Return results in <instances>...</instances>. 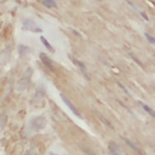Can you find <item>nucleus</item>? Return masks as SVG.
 Instances as JSON below:
<instances>
[{"label": "nucleus", "instance_id": "nucleus-1", "mask_svg": "<svg viewBox=\"0 0 155 155\" xmlns=\"http://www.w3.org/2000/svg\"><path fill=\"white\" fill-rule=\"evenodd\" d=\"M30 125V128L34 130V131H41L45 126H46V119L44 115H40V116H35L30 120L29 122Z\"/></svg>", "mask_w": 155, "mask_h": 155}, {"label": "nucleus", "instance_id": "nucleus-2", "mask_svg": "<svg viewBox=\"0 0 155 155\" xmlns=\"http://www.w3.org/2000/svg\"><path fill=\"white\" fill-rule=\"evenodd\" d=\"M61 98H62V101L64 102V104H65V105H67V107H68V108H69V109L71 110V113H73L74 115H76L78 117L82 119V116H81L80 111H79V110H78V109H76V108L74 107V104H73V103H71V102H70V101H69V99H68V98H67L65 96H63V94H62V96H61Z\"/></svg>", "mask_w": 155, "mask_h": 155}, {"label": "nucleus", "instance_id": "nucleus-3", "mask_svg": "<svg viewBox=\"0 0 155 155\" xmlns=\"http://www.w3.org/2000/svg\"><path fill=\"white\" fill-rule=\"evenodd\" d=\"M23 29L24 30H31V31H41V29L38 28L31 19H25L23 22Z\"/></svg>", "mask_w": 155, "mask_h": 155}, {"label": "nucleus", "instance_id": "nucleus-4", "mask_svg": "<svg viewBox=\"0 0 155 155\" xmlns=\"http://www.w3.org/2000/svg\"><path fill=\"white\" fill-rule=\"evenodd\" d=\"M109 150H110V153L113 155H124V153L121 151V149L116 144H114V143H110L109 144Z\"/></svg>", "mask_w": 155, "mask_h": 155}, {"label": "nucleus", "instance_id": "nucleus-5", "mask_svg": "<svg viewBox=\"0 0 155 155\" xmlns=\"http://www.w3.org/2000/svg\"><path fill=\"white\" fill-rule=\"evenodd\" d=\"M73 62L79 67V69L84 73V75L86 76V79H88V73H87V70H86V65L82 63V62H80V61H76V59H73Z\"/></svg>", "mask_w": 155, "mask_h": 155}, {"label": "nucleus", "instance_id": "nucleus-6", "mask_svg": "<svg viewBox=\"0 0 155 155\" xmlns=\"http://www.w3.org/2000/svg\"><path fill=\"white\" fill-rule=\"evenodd\" d=\"M138 103L142 105V108H143V110H144V111H147V113H148L150 116L155 117V110H153V109H151V108H150L148 104H145V103H143V102H140V101H139Z\"/></svg>", "mask_w": 155, "mask_h": 155}, {"label": "nucleus", "instance_id": "nucleus-7", "mask_svg": "<svg viewBox=\"0 0 155 155\" xmlns=\"http://www.w3.org/2000/svg\"><path fill=\"white\" fill-rule=\"evenodd\" d=\"M122 139H124V142H126V143H127V144H128V145H130V147H131L133 150H136L137 153H142V151H140V149H139L137 145H134V144H133V143H132V142H131L128 138H125V137H122Z\"/></svg>", "mask_w": 155, "mask_h": 155}, {"label": "nucleus", "instance_id": "nucleus-8", "mask_svg": "<svg viewBox=\"0 0 155 155\" xmlns=\"http://www.w3.org/2000/svg\"><path fill=\"white\" fill-rule=\"evenodd\" d=\"M42 4L48 7V8H52V7H56L57 4H56V0H42Z\"/></svg>", "mask_w": 155, "mask_h": 155}, {"label": "nucleus", "instance_id": "nucleus-9", "mask_svg": "<svg viewBox=\"0 0 155 155\" xmlns=\"http://www.w3.org/2000/svg\"><path fill=\"white\" fill-rule=\"evenodd\" d=\"M40 40H41V42L45 45V47H46L47 50H50L51 52H53V51H54V50H53V47L51 46V44H50V42H48V41H47V40H46L44 36H41V38H40Z\"/></svg>", "mask_w": 155, "mask_h": 155}, {"label": "nucleus", "instance_id": "nucleus-10", "mask_svg": "<svg viewBox=\"0 0 155 155\" xmlns=\"http://www.w3.org/2000/svg\"><path fill=\"white\" fill-rule=\"evenodd\" d=\"M28 51H29V48H28L27 46H24V45H19V46H18V52H19V54L23 56V54H24L25 52H28Z\"/></svg>", "mask_w": 155, "mask_h": 155}, {"label": "nucleus", "instance_id": "nucleus-11", "mask_svg": "<svg viewBox=\"0 0 155 155\" xmlns=\"http://www.w3.org/2000/svg\"><path fill=\"white\" fill-rule=\"evenodd\" d=\"M40 56H41V59H42V61L45 62V64H46V65H50V68H52V62H51L50 59L47 61V59H46V56H45L44 53H41Z\"/></svg>", "mask_w": 155, "mask_h": 155}, {"label": "nucleus", "instance_id": "nucleus-12", "mask_svg": "<svg viewBox=\"0 0 155 155\" xmlns=\"http://www.w3.org/2000/svg\"><path fill=\"white\" fill-rule=\"evenodd\" d=\"M144 36L147 38V40H148V41H149L150 44H153V45H155V39H154V38H153L151 35H149L148 33H145V34H144Z\"/></svg>", "mask_w": 155, "mask_h": 155}, {"label": "nucleus", "instance_id": "nucleus-13", "mask_svg": "<svg viewBox=\"0 0 155 155\" xmlns=\"http://www.w3.org/2000/svg\"><path fill=\"white\" fill-rule=\"evenodd\" d=\"M50 155H57V154H54V153H50Z\"/></svg>", "mask_w": 155, "mask_h": 155}]
</instances>
